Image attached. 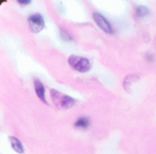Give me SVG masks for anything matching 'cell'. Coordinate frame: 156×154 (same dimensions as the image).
<instances>
[{
	"label": "cell",
	"instance_id": "cell-5",
	"mask_svg": "<svg viewBox=\"0 0 156 154\" xmlns=\"http://www.w3.org/2000/svg\"><path fill=\"white\" fill-rule=\"evenodd\" d=\"M34 88H35V91L36 94L37 95V97L45 103L48 104L47 100H46V97H45V88L42 84V82L39 79H35L34 80Z\"/></svg>",
	"mask_w": 156,
	"mask_h": 154
},
{
	"label": "cell",
	"instance_id": "cell-9",
	"mask_svg": "<svg viewBox=\"0 0 156 154\" xmlns=\"http://www.w3.org/2000/svg\"><path fill=\"white\" fill-rule=\"evenodd\" d=\"M60 35H61V37L63 38V40H72V37L69 34V32L67 30L61 29Z\"/></svg>",
	"mask_w": 156,
	"mask_h": 154
},
{
	"label": "cell",
	"instance_id": "cell-7",
	"mask_svg": "<svg viewBox=\"0 0 156 154\" xmlns=\"http://www.w3.org/2000/svg\"><path fill=\"white\" fill-rule=\"evenodd\" d=\"M90 119L87 118V117H81V118H79L77 120V121L75 122V127L76 128H88L90 126Z\"/></svg>",
	"mask_w": 156,
	"mask_h": 154
},
{
	"label": "cell",
	"instance_id": "cell-2",
	"mask_svg": "<svg viewBox=\"0 0 156 154\" xmlns=\"http://www.w3.org/2000/svg\"><path fill=\"white\" fill-rule=\"evenodd\" d=\"M68 61H69V66L72 68H74L80 72H87L91 68V64H90V60L86 58L71 55L69 58Z\"/></svg>",
	"mask_w": 156,
	"mask_h": 154
},
{
	"label": "cell",
	"instance_id": "cell-6",
	"mask_svg": "<svg viewBox=\"0 0 156 154\" xmlns=\"http://www.w3.org/2000/svg\"><path fill=\"white\" fill-rule=\"evenodd\" d=\"M10 142H11V146L13 148L14 151H16L18 153H23L24 152V147L22 145V143L20 142V141L16 138V137H10L9 138Z\"/></svg>",
	"mask_w": 156,
	"mask_h": 154
},
{
	"label": "cell",
	"instance_id": "cell-4",
	"mask_svg": "<svg viewBox=\"0 0 156 154\" xmlns=\"http://www.w3.org/2000/svg\"><path fill=\"white\" fill-rule=\"evenodd\" d=\"M93 19L95 23L99 26L101 29H102L105 33H112V27L109 21L101 14L99 13H94L93 14Z\"/></svg>",
	"mask_w": 156,
	"mask_h": 154
},
{
	"label": "cell",
	"instance_id": "cell-8",
	"mask_svg": "<svg viewBox=\"0 0 156 154\" xmlns=\"http://www.w3.org/2000/svg\"><path fill=\"white\" fill-rule=\"evenodd\" d=\"M136 14H137L138 16L143 17V16H145L149 15V14H150V10H149V8L146 7V6L140 5V6H138L137 9H136Z\"/></svg>",
	"mask_w": 156,
	"mask_h": 154
},
{
	"label": "cell",
	"instance_id": "cell-10",
	"mask_svg": "<svg viewBox=\"0 0 156 154\" xmlns=\"http://www.w3.org/2000/svg\"><path fill=\"white\" fill-rule=\"evenodd\" d=\"M17 2L21 5H28V4H30L31 1L30 0H17Z\"/></svg>",
	"mask_w": 156,
	"mask_h": 154
},
{
	"label": "cell",
	"instance_id": "cell-1",
	"mask_svg": "<svg viewBox=\"0 0 156 154\" xmlns=\"http://www.w3.org/2000/svg\"><path fill=\"white\" fill-rule=\"evenodd\" d=\"M50 95L53 103L58 110H68L75 105V100L71 97L65 95L56 89L50 90Z\"/></svg>",
	"mask_w": 156,
	"mask_h": 154
},
{
	"label": "cell",
	"instance_id": "cell-3",
	"mask_svg": "<svg viewBox=\"0 0 156 154\" xmlns=\"http://www.w3.org/2000/svg\"><path fill=\"white\" fill-rule=\"evenodd\" d=\"M28 26L33 33L40 32L45 26L44 19L40 14H34L28 17Z\"/></svg>",
	"mask_w": 156,
	"mask_h": 154
}]
</instances>
